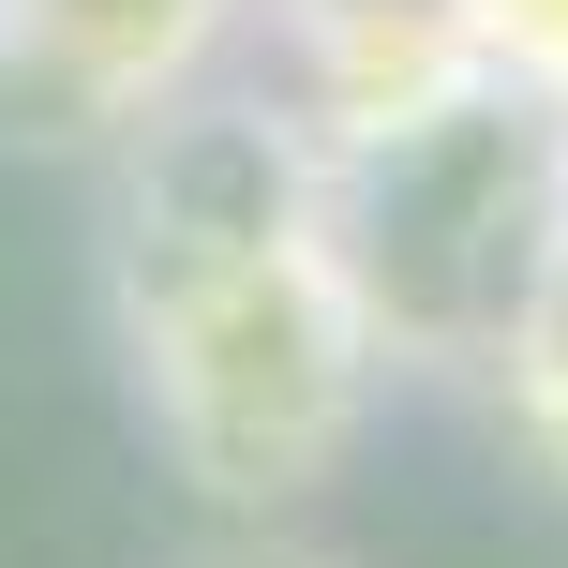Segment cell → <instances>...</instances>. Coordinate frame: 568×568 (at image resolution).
Masks as SVG:
<instances>
[{
    "label": "cell",
    "mask_w": 568,
    "mask_h": 568,
    "mask_svg": "<svg viewBox=\"0 0 568 568\" xmlns=\"http://www.w3.org/2000/svg\"><path fill=\"white\" fill-rule=\"evenodd\" d=\"M105 344L150 464L210 524H314V494L374 449L389 359L329 270L314 120L255 60L105 150Z\"/></svg>",
    "instance_id": "cell-1"
},
{
    "label": "cell",
    "mask_w": 568,
    "mask_h": 568,
    "mask_svg": "<svg viewBox=\"0 0 568 568\" xmlns=\"http://www.w3.org/2000/svg\"><path fill=\"white\" fill-rule=\"evenodd\" d=\"M314 210L389 389H479L568 240V120L464 75L404 120L314 135Z\"/></svg>",
    "instance_id": "cell-2"
},
{
    "label": "cell",
    "mask_w": 568,
    "mask_h": 568,
    "mask_svg": "<svg viewBox=\"0 0 568 568\" xmlns=\"http://www.w3.org/2000/svg\"><path fill=\"white\" fill-rule=\"evenodd\" d=\"M240 60H255V0H0V135L105 165L150 105Z\"/></svg>",
    "instance_id": "cell-3"
},
{
    "label": "cell",
    "mask_w": 568,
    "mask_h": 568,
    "mask_svg": "<svg viewBox=\"0 0 568 568\" xmlns=\"http://www.w3.org/2000/svg\"><path fill=\"white\" fill-rule=\"evenodd\" d=\"M255 75L314 135H359V120L464 90L479 45H464V0H255Z\"/></svg>",
    "instance_id": "cell-4"
},
{
    "label": "cell",
    "mask_w": 568,
    "mask_h": 568,
    "mask_svg": "<svg viewBox=\"0 0 568 568\" xmlns=\"http://www.w3.org/2000/svg\"><path fill=\"white\" fill-rule=\"evenodd\" d=\"M479 404H494V434L524 449V479H554V494H568V240H554L539 300H524V329L494 344Z\"/></svg>",
    "instance_id": "cell-5"
},
{
    "label": "cell",
    "mask_w": 568,
    "mask_h": 568,
    "mask_svg": "<svg viewBox=\"0 0 568 568\" xmlns=\"http://www.w3.org/2000/svg\"><path fill=\"white\" fill-rule=\"evenodd\" d=\"M464 45H479L494 90H524V105L568 120V0H464Z\"/></svg>",
    "instance_id": "cell-6"
},
{
    "label": "cell",
    "mask_w": 568,
    "mask_h": 568,
    "mask_svg": "<svg viewBox=\"0 0 568 568\" xmlns=\"http://www.w3.org/2000/svg\"><path fill=\"white\" fill-rule=\"evenodd\" d=\"M165 568H359V554H329L314 524H210V539L165 554Z\"/></svg>",
    "instance_id": "cell-7"
}]
</instances>
